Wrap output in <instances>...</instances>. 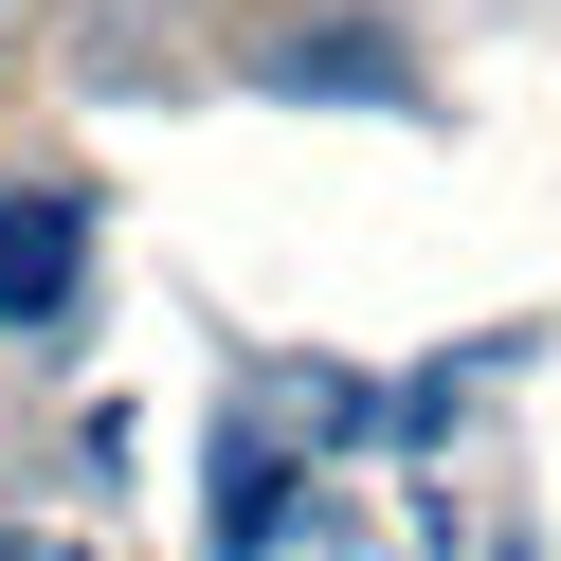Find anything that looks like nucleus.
<instances>
[{"instance_id":"1","label":"nucleus","mask_w":561,"mask_h":561,"mask_svg":"<svg viewBox=\"0 0 561 561\" xmlns=\"http://www.w3.org/2000/svg\"><path fill=\"white\" fill-rule=\"evenodd\" d=\"M0 561H73V543H55V525H0Z\"/></svg>"}]
</instances>
